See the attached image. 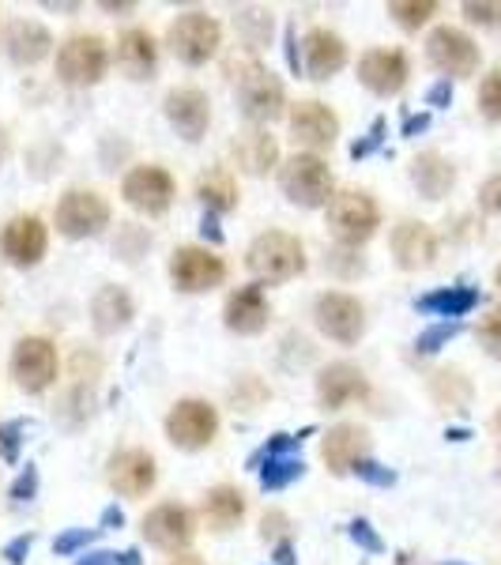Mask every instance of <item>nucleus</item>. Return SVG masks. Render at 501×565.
I'll return each mask as SVG.
<instances>
[{"instance_id": "obj_1", "label": "nucleus", "mask_w": 501, "mask_h": 565, "mask_svg": "<svg viewBox=\"0 0 501 565\" xmlns=\"http://www.w3.org/2000/svg\"><path fill=\"white\" fill-rule=\"evenodd\" d=\"M249 271L264 282H284L306 271V249L295 234L284 231H264L257 242L249 245Z\"/></svg>"}, {"instance_id": "obj_2", "label": "nucleus", "mask_w": 501, "mask_h": 565, "mask_svg": "<svg viewBox=\"0 0 501 565\" xmlns=\"http://www.w3.org/2000/svg\"><path fill=\"white\" fill-rule=\"evenodd\" d=\"M279 185H284V193L290 204L298 207H324L328 200H332V170H328L324 159H317V154H295V159L284 162V170H279Z\"/></svg>"}, {"instance_id": "obj_3", "label": "nucleus", "mask_w": 501, "mask_h": 565, "mask_svg": "<svg viewBox=\"0 0 501 565\" xmlns=\"http://www.w3.org/2000/svg\"><path fill=\"white\" fill-rule=\"evenodd\" d=\"M218 39H223V26H218L207 12L178 15L167 31L170 50H174V57L185 61V65H204V61H212L218 50Z\"/></svg>"}, {"instance_id": "obj_4", "label": "nucleus", "mask_w": 501, "mask_h": 565, "mask_svg": "<svg viewBox=\"0 0 501 565\" xmlns=\"http://www.w3.org/2000/svg\"><path fill=\"white\" fill-rule=\"evenodd\" d=\"M328 223H332V234L343 245H359L373 238V231H377V223H381V212L370 193L348 189V193H335L328 200Z\"/></svg>"}, {"instance_id": "obj_5", "label": "nucleus", "mask_w": 501, "mask_h": 565, "mask_svg": "<svg viewBox=\"0 0 501 565\" xmlns=\"http://www.w3.org/2000/svg\"><path fill=\"white\" fill-rule=\"evenodd\" d=\"M238 106H242V114L249 117V121H276L279 114H284V106H287V95H284V84H279L276 76H271L264 65H245L238 72Z\"/></svg>"}, {"instance_id": "obj_6", "label": "nucleus", "mask_w": 501, "mask_h": 565, "mask_svg": "<svg viewBox=\"0 0 501 565\" xmlns=\"http://www.w3.org/2000/svg\"><path fill=\"white\" fill-rule=\"evenodd\" d=\"M106 42L98 34H72L57 53V72L72 87H90L106 76Z\"/></svg>"}, {"instance_id": "obj_7", "label": "nucleus", "mask_w": 501, "mask_h": 565, "mask_svg": "<svg viewBox=\"0 0 501 565\" xmlns=\"http://www.w3.org/2000/svg\"><path fill=\"white\" fill-rule=\"evenodd\" d=\"M426 57L437 72H445V79H463L479 68V45L460 26H437L426 39Z\"/></svg>"}, {"instance_id": "obj_8", "label": "nucleus", "mask_w": 501, "mask_h": 565, "mask_svg": "<svg viewBox=\"0 0 501 565\" xmlns=\"http://www.w3.org/2000/svg\"><path fill=\"white\" fill-rule=\"evenodd\" d=\"M317 328L335 343H359L362 332H366V309H362L359 298L340 295V290H328V295L317 298Z\"/></svg>"}, {"instance_id": "obj_9", "label": "nucleus", "mask_w": 501, "mask_h": 565, "mask_svg": "<svg viewBox=\"0 0 501 565\" xmlns=\"http://www.w3.org/2000/svg\"><path fill=\"white\" fill-rule=\"evenodd\" d=\"M12 377L23 392H45L57 381V351L42 335H26L12 351Z\"/></svg>"}, {"instance_id": "obj_10", "label": "nucleus", "mask_w": 501, "mask_h": 565, "mask_svg": "<svg viewBox=\"0 0 501 565\" xmlns=\"http://www.w3.org/2000/svg\"><path fill=\"white\" fill-rule=\"evenodd\" d=\"M170 279H174L178 290L200 295V290H212L226 279V264L212 249L181 245V249H174V257H170Z\"/></svg>"}, {"instance_id": "obj_11", "label": "nucleus", "mask_w": 501, "mask_h": 565, "mask_svg": "<svg viewBox=\"0 0 501 565\" xmlns=\"http://www.w3.org/2000/svg\"><path fill=\"white\" fill-rule=\"evenodd\" d=\"M109 223V204L90 189H72L57 204V231L65 238H90Z\"/></svg>"}, {"instance_id": "obj_12", "label": "nucleus", "mask_w": 501, "mask_h": 565, "mask_svg": "<svg viewBox=\"0 0 501 565\" xmlns=\"http://www.w3.org/2000/svg\"><path fill=\"white\" fill-rule=\"evenodd\" d=\"M215 430H218V415L204 399H181L174 412L167 415V434L178 449H204V445H212Z\"/></svg>"}, {"instance_id": "obj_13", "label": "nucleus", "mask_w": 501, "mask_h": 565, "mask_svg": "<svg viewBox=\"0 0 501 565\" xmlns=\"http://www.w3.org/2000/svg\"><path fill=\"white\" fill-rule=\"evenodd\" d=\"M125 200L143 215H162L170 204H174V178L162 167H136L129 178H125Z\"/></svg>"}, {"instance_id": "obj_14", "label": "nucleus", "mask_w": 501, "mask_h": 565, "mask_svg": "<svg viewBox=\"0 0 501 565\" xmlns=\"http://www.w3.org/2000/svg\"><path fill=\"white\" fill-rule=\"evenodd\" d=\"M290 136H295V143H302L309 151L332 148L335 136H340V117L324 103L309 98V103H298L290 109Z\"/></svg>"}, {"instance_id": "obj_15", "label": "nucleus", "mask_w": 501, "mask_h": 565, "mask_svg": "<svg viewBox=\"0 0 501 565\" xmlns=\"http://www.w3.org/2000/svg\"><path fill=\"white\" fill-rule=\"evenodd\" d=\"M45 226L39 215H20L12 218V223L4 226V234H0V249H4V257L15 264V268H31V264H39L45 257Z\"/></svg>"}, {"instance_id": "obj_16", "label": "nucleus", "mask_w": 501, "mask_h": 565, "mask_svg": "<svg viewBox=\"0 0 501 565\" xmlns=\"http://www.w3.org/2000/svg\"><path fill=\"white\" fill-rule=\"evenodd\" d=\"M366 452H370V434L354 423L332 426L321 445V457L332 476H348V471H354L362 460H366Z\"/></svg>"}, {"instance_id": "obj_17", "label": "nucleus", "mask_w": 501, "mask_h": 565, "mask_svg": "<svg viewBox=\"0 0 501 565\" xmlns=\"http://www.w3.org/2000/svg\"><path fill=\"white\" fill-rule=\"evenodd\" d=\"M193 513L185 505H159L143 516V535L159 551H181V546L193 543Z\"/></svg>"}, {"instance_id": "obj_18", "label": "nucleus", "mask_w": 501, "mask_h": 565, "mask_svg": "<svg viewBox=\"0 0 501 565\" xmlns=\"http://www.w3.org/2000/svg\"><path fill=\"white\" fill-rule=\"evenodd\" d=\"M167 117L185 140H200L207 132V125H212V106H207L204 90L178 87L167 95Z\"/></svg>"}, {"instance_id": "obj_19", "label": "nucleus", "mask_w": 501, "mask_h": 565, "mask_svg": "<svg viewBox=\"0 0 501 565\" xmlns=\"http://www.w3.org/2000/svg\"><path fill=\"white\" fill-rule=\"evenodd\" d=\"M154 476H159V471H154V460H151V452H143V449H125L109 460V487L125 498L148 494L154 487Z\"/></svg>"}, {"instance_id": "obj_20", "label": "nucleus", "mask_w": 501, "mask_h": 565, "mask_svg": "<svg viewBox=\"0 0 501 565\" xmlns=\"http://www.w3.org/2000/svg\"><path fill=\"white\" fill-rule=\"evenodd\" d=\"M359 79L373 95H396L407 84V57L399 50H373L359 61Z\"/></svg>"}, {"instance_id": "obj_21", "label": "nucleus", "mask_w": 501, "mask_h": 565, "mask_svg": "<svg viewBox=\"0 0 501 565\" xmlns=\"http://www.w3.org/2000/svg\"><path fill=\"white\" fill-rule=\"evenodd\" d=\"M343 65H348V45H343L340 34L317 26L302 39V68L309 72V79H328Z\"/></svg>"}, {"instance_id": "obj_22", "label": "nucleus", "mask_w": 501, "mask_h": 565, "mask_svg": "<svg viewBox=\"0 0 501 565\" xmlns=\"http://www.w3.org/2000/svg\"><path fill=\"white\" fill-rule=\"evenodd\" d=\"M317 396H321V404L328 412H340L351 399L366 396V377H362V370L351 366V362H332V366H324L321 377H317Z\"/></svg>"}, {"instance_id": "obj_23", "label": "nucleus", "mask_w": 501, "mask_h": 565, "mask_svg": "<svg viewBox=\"0 0 501 565\" xmlns=\"http://www.w3.org/2000/svg\"><path fill=\"white\" fill-rule=\"evenodd\" d=\"M393 257H396L399 268H407V271L430 268L434 257H437L434 231L426 223H415V218L399 223L396 231H393Z\"/></svg>"}, {"instance_id": "obj_24", "label": "nucleus", "mask_w": 501, "mask_h": 565, "mask_svg": "<svg viewBox=\"0 0 501 565\" xmlns=\"http://www.w3.org/2000/svg\"><path fill=\"white\" fill-rule=\"evenodd\" d=\"M223 321L231 332L238 335H257L268 328V298H264L260 287H242L226 298V309H223Z\"/></svg>"}, {"instance_id": "obj_25", "label": "nucleus", "mask_w": 501, "mask_h": 565, "mask_svg": "<svg viewBox=\"0 0 501 565\" xmlns=\"http://www.w3.org/2000/svg\"><path fill=\"white\" fill-rule=\"evenodd\" d=\"M50 31L34 20H15L12 26L4 31V50L15 65H39V61L50 57Z\"/></svg>"}, {"instance_id": "obj_26", "label": "nucleus", "mask_w": 501, "mask_h": 565, "mask_svg": "<svg viewBox=\"0 0 501 565\" xmlns=\"http://www.w3.org/2000/svg\"><path fill=\"white\" fill-rule=\"evenodd\" d=\"M412 181L426 200H441L452 193V185H457V167H452L445 154L426 151L412 162Z\"/></svg>"}, {"instance_id": "obj_27", "label": "nucleus", "mask_w": 501, "mask_h": 565, "mask_svg": "<svg viewBox=\"0 0 501 565\" xmlns=\"http://www.w3.org/2000/svg\"><path fill=\"white\" fill-rule=\"evenodd\" d=\"M154 61H159V45L148 31H125L121 42H117V65L129 79H148L154 72Z\"/></svg>"}, {"instance_id": "obj_28", "label": "nucleus", "mask_w": 501, "mask_h": 565, "mask_svg": "<svg viewBox=\"0 0 501 565\" xmlns=\"http://www.w3.org/2000/svg\"><path fill=\"white\" fill-rule=\"evenodd\" d=\"M234 159H238V167L245 170V174H268V170L279 162L276 136L264 132V129L242 132L238 140H234Z\"/></svg>"}, {"instance_id": "obj_29", "label": "nucleus", "mask_w": 501, "mask_h": 565, "mask_svg": "<svg viewBox=\"0 0 501 565\" xmlns=\"http://www.w3.org/2000/svg\"><path fill=\"white\" fill-rule=\"evenodd\" d=\"M482 302V295L476 287H441V290H430L415 302L418 313H430V317H449V321H460L468 317L471 309Z\"/></svg>"}, {"instance_id": "obj_30", "label": "nucleus", "mask_w": 501, "mask_h": 565, "mask_svg": "<svg viewBox=\"0 0 501 565\" xmlns=\"http://www.w3.org/2000/svg\"><path fill=\"white\" fill-rule=\"evenodd\" d=\"M90 317H95V328L103 335L117 332V328H125V324L132 321V298H129V290L103 287L95 295V302H90Z\"/></svg>"}, {"instance_id": "obj_31", "label": "nucleus", "mask_w": 501, "mask_h": 565, "mask_svg": "<svg viewBox=\"0 0 501 565\" xmlns=\"http://www.w3.org/2000/svg\"><path fill=\"white\" fill-rule=\"evenodd\" d=\"M196 196L212 215L238 207V185H234L231 170H207V174L196 181Z\"/></svg>"}, {"instance_id": "obj_32", "label": "nucleus", "mask_w": 501, "mask_h": 565, "mask_svg": "<svg viewBox=\"0 0 501 565\" xmlns=\"http://www.w3.org/2000/svg\"><path fill=\"white\" fill-rule=\"evenodd\" d=\"M204 516H207V524H212L215 532H231V527L245 516V498H242V490H234V487H215L212 494L204 498Z\"/></svg>"}, {"instance_id": "obj_33", "label": "nucleus", "mask_w": 501, "mask_h": 565, "mask_svg": "<svg viewBox=\"0 0 501 565\" xmlns=\"http://www.w3.org/2000/svg\"><path fill=\"white\" fill-rule=\"evenodd\" d=\"M306 476V463L298 457H271L268 463L260 468V487L264 490H284L287 482L302 479Z\"/></svg>"}, {"instance_id": "obj_34", "label": "nucleus", "mask_w": 501, "mask_h": 565, "mask_svg": "<svg viewBox=\"0 0 501 565\" xmlns=\"http://www.w3.org/2000/svg\"><path fill=\"white\" fill-rule=\"evenodd\" d=\"M434 12H437L434 0H393L388 4V15H396V23L407 26V31H418L423 23H430Z\"/></svg>"}, {"instance_id": "obj_35", "label": "nucleus", "mask_w": 501, "mask_h": 565, "mask_svg": "<svg viewBox=\"0 0 501 565\" xmlns=\"http://www.w3.org/2000/svg\"><path fill=\"white\" fill-rule=\"evenodd\" d=\"M479 109H482V117H487V121L501 125V68H494L479 84Z\"/></svg>"}, {"instance_id": "obj_36", "label": "nucleus", "mask_w": 501, "mask_h": 565, "mask_svg": "<svg viewBox=\"0 0 501 565\" xmlns=\"http://www.w3.org/2000/svg\"><path fill=\"white\" fill-rule=\"evenodd\" d=\"M460 335V321H441V324H434V328H426L423 335L415 340V351L418 354H434V351H441L449 340H457Z\"/></svg>"}, {"instance_id": "obj_37", "label": "nucleus", "mask_w": 501, "mask_h": 565, "mask_svg": "<svg viewBox=\"0 0 501 565\" xmlns=\"http://www.w3.org/2000/svg\"><path fill=\"white\" fill-rule=\"evenodd\" d=\"M463 15L479 26L501 31V0H468V4H463Z\"/></svg>"}, {"instance_id": "obj_38", "label": "nucleus", "mask_w": 501, "mask_h": 565, "mask_svg": "<svg viewBox=\"0 0 501 565\" xmlns=\"http://www.w3.org/2000/svg\"><path fill=\"white\" fill-rule=\"evenodd\" d=\"M95 535H98V527H68L65 535H57V540H53V551H57L61 558H68V554L84 551V546L95 540Z\"/></svg>"}, {"instance_id": "obj_39", "label": "nucleus", "mask_w": 501, "mask_h": 565, "mask_svg": "<svg viewBox=\"0 0 501 565\" xmlns=\"http://www.w3.org/2000/svg\"><path fill=\"white\" fill-rule=\"evenodd\" d=\"M479 343L494 354V359H501V306L490 309L487 321L479 324Z\"/></svg>"}, {"instance_id": "obj_40", "label": "nucleus", "mask_w": 501, "mask_h": 565, "mask_svg": "<svg viewBox=\"0 0 501 565\" xmlns=\"http://www.w3.org/2000/svg\"><path fill=\"white\" fill-rule=\"evenodd\" d=\"M76 565H143L136 551H95L76 558Z\"/></svg>"}, {"instance_id": "obj_41", "label": "nucleus", "mask_w": 501, "mask_h": 565, "mask_svg": "<svg viewBox=\"0 0 501 565\" xmlns=\"http://www.w3.org/2000/svg\"><path fill=\"white\" fill-rule=\"evenodd\" d=\"M34 494H39V468L26 463V468L20 471V479L12 482V501L15 505H23V501H31Z\"/></svg>"}, {"instance_id": "obj_42", "label": "nucleus", "mask_w": 501, "mask_h": 565, "mask_svg": "<svg viewBox=\"0 0 501 565\" xmlns=\"http://www.w3.org/2000/svg\"><path fill=\"white\" fill-rule=\"evenodd\" d=\"M348 532H351V540L362 546V551H370V554H381V551H385V540H381V535L373 532V524H370V521H351Z\"/></svg>"}, {"instance_id": "obj_43", "label": "nucleus", "mask_w": 501, "mask_h": 565, "mask_svg": "<svg viewBox=\"0 0 501 565\" xmlns=\"http://www.w3.org/2000/svg\"><path fill=\"white\" fill-rule=\"evenodd\" d=\"M381 143H385V121H381V117H377V121L370 125V132L362 136V140H359V143H354V148H351V159H366V154H373V151H377Z\"/></svg>"}, {"instance_id": "obj_44", "label": "nucleus", "mask_w": 501, "mask_h": 565, "mask_svg": "<svg viewBox=\"0 0 501 565\" xmlns=\"http://www.w3.org/2000/svg\"><path fill=\"white\" fill-rule=\"evenodd\" d=\"M354 476L366 479V482H373V487H393V482H396V471L381 468L377 460H362L359 468H354Z\"/></svg>"}, {"instance_id": "obj_45", "label": "nucleus", "mask_w": 501, "mask_h": 565, "mask_svg": "<svg viewBox=\"0 0 501 565\" xmlns=\"http://www.w3.org/2000/svg\"><path fill=\"white\" fill-rule=\"evenodd\" d=\"M20 441H23V423H4V426H0V452H4V460L20 457Z\"/></svg>"}, {"instance_id": "obj_46", "label": "nucleus", "mask_w": 501, "mask_h": 565, "mask_svg": "<svg viewBox=\"0 0 501 565\" xmlns=\"http://www.w3.org/2000/svg\"><path fill=\"white\" fill-rule=\"evenodd\" d=\"M479 204H482V212L501 215V174H494V178L482 181V189H479Z\"/></svg>"}, {"instance_id": "obj_47", "label": "nucleus", "mask_w": 501, "mask_h": 565, "mask_svg": "<svg viewBox=\"0 0 501 565\" xmlns=\"http://www.w3.org/2000/svg\"><path fill=\"white\" fill-rule=\"evenodd\" d=\"M31 543H34V535H15V540L4 546V558L12 565H20L26 558V551H31Z\"/></svg>"}, {"instance_id": "obj_48", "label": "nucleus", "mask_w": 501, "mask_h": 565, "mask_svg": "<svg viewBox=\"0 0 501 565\" xmlns=\"http://www.w3.org/2000/svg\"><path fill=\"white\" fill-rule=\"evenodd\" d=\"M426 103H430V106H449L452 103V79H437V84L426 90Z\"/></svg>"}, {"instance_id": "obj_49", "label": "nucleus", "mask_w": 501, "mask_h": 565, "mask_svg": "<svg viewBox=\"0 0 501 565\" xmlns=\"http://www.w3.org/2000/svg\"><path fill=\"white\" fill-rule=\"evenodd\" d=\"M284 527H287L284 513H264V540H276V535H284Z\"/></svg>"}, {"instance_id": "obj_50", "label": "nucleus", "mask_w": 501, "mask_h": 565, "mask_svg": "<svg viewBox=\"0 0 501 565\" xmlns=\"http://www.w3.org/2000/svg\"><path fill=\"white\" fill-rule=\"evenodd\" d=\"M200 234H204V238L212 242V245L223 242V231H218V223H215L212 212H204V218H200Z\"/></svg>"}, {"instance_id": "obj_51", "label": "nucleus", "mask_w": 501, "mask_h": 565, "mask_svg": "<svg viewBox=\"0 0 501 565\" xmlns=\"http://www.w3.org/2000/svg\"><path fill=\"white\" fill-rule=\"evenodd\" d=\"M287 65L295 72H302V53H298V39L295 31H287Z\"/></svg>"}, {"instance_id": "obj_52", "label": "nucleus", "mask_w": 501, "mask_h": 565, "mask_svg": "<svg viewBox=\"0 0 501 565\" xmlns=\"http://www.w3.org/2000/svg\"><path fill=\"white\" fill-rule=\"evenodd\" d=\"M423 129H430V114H415V117H407V121H404V136H415Z\"/></svg>"}, {"instance_id": "obj_53", "label": "nucleus", "mask_w": 501, "mask_h": 565, "mask_svg": "<svg viewBox=\"0 0 501 565\" xmlns=\"http://www.w3.org/2000/svg\"><path fill=\"white\" fill-rule=\"evenodd\" d=\"M276 565H298L295 546H290V543H279V546H276Z\"/></svg>"}, {"instance_id": "obj_54", "label": "nucleus", "mask_w": 501, "mask_h": 565, "mask_svg": "<svg viewBox=\"0 0 501 565\" xmlns=\"http://www.w3.org/2000/svg\"><path fill=\"white\" fill-rule=\"evenodd\" d=\"M103 524H106V527H121V524H125V513H121L117 505H109L106 513H103Z\"/></svg>"}, {"instance_id": "obj_55", "label": "nucleus", "mask_w": 501, "mask_h": 565, "mask_svg": "<svg viewBox=\"0 0 501 565\" xmlns=\"http://www.w3.org/2000/svg\"><path fill=\"white\" fill-rule=\"evenodd\" d=\"M4 159H8V136L0 132V162H4Z\"/></svg>"}, {"instance_id": "obj_56", "label": "nucleus", "mask_w": 501, "mask_h": 565, "mask_svg": "<svg viewBox=\"0 0 501 565\" xmlns=\"http://www.w3.org/2000/svg\"><path fill=\"white\" fill-rule=\"evenodd\" d=\"M170 565H204V562H200V558H174Z\"/></svg>"}, {"instance_id": "obj_57", "label": "nucleus", "mask_w": 501, "mask_h": 565, "mask_svg": "<svg viewBox=\"0 0 501 565\" xmlns=\"http://www.w3.org/2000/svg\"><path fill=\"white\" fill-rule=\"evenodd\" d=\"M494 426H498V430H501V412H498V418H494Z\"/></svg>"}, {"instance_id": "obj_58", "label": "nucleus", "mask_w": 501, "mask_h": 565, "mask_svg": "<svg viewBox=\"0 0 501 565\" xmlns=\"http://www.w3.org/2000/svg\"><path fill=\"white\" fill-rule=\"evenodd\" d=\"M494 279H498V290H501V268H498V276H494Z\"/></svg>"}, {"instance_id": "obj_59", "label": "nucleus", "mask_w": 501, "mask_h": 565, "mask_svg": "<svg viewBox=\"0 0 501 565\" xmlns=\"http://www.w3.org/2000/svg\"><path fill=\"white\" fill-rule=\"evenodd\" d=\"M445 565H463V562H445Z\"/></svg>"}]
</instances>
